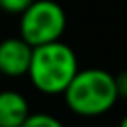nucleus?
I'll list each match as a JSON object with an SVG mask.
<instances>
[{"label": "nucleus", "mask_w": 127, "mask_h": 127, "mask_svg": "<svg viewBox=\"0 0 127 127\" xmlns=\"http://www.w3.org/2000/svg\"><path fill=\"white\" fill-rule=\"evenodd\" d=\"M77 71L79 64L75 52L62 40H56L34 48L28 77L40 93L64 95Z\"/></svg>", "instance_id": "1"}, {"label": "nucleus", "mask_w": 127, "mask_h": 127, "mask_svg": "<svg viewBox=\"0 0 127 127\" xmlns=\"http://www.w3.org/2000/svg\"><path fill=\"white\" fill-rule=\"evenodd\" d=\"M64 99L75 115L99 117L107 113L119 99L115 75L99 67L79 69L64 91Z\"/></svg>", "instance_id": "2"}, {"label": "nucleus", "mask_w": 127, "mask_h": 127, "mask_svg": "<svg viewBox=\"0 0 127 127\" xmlns=\"http://www.w3.org/2000/svg\"><path fill=\"white\" fill-rule=\"evenodd\" d=\"M65 26V12L56 0H34L20 14V36L34 48L62 40Z\"/></svg>", "instance_id": "3"}, {"label": "nucleus", "mask_w": 127, "mask_h": 127, "mask_svg": "<svg viewBox=\"0 0 127 127\" xmlns=\"http://www.w3.org/2000/svg\"><path fill=\"white\" fill-rule=\"evenodd\" d=\"M32 54H34V46L28 44L22 36L2 40L0 42V73L8 77L28 75Z\"/></svg>", "instance_id": "4"}, {"label": "nucleus", "mask_w": 127, "mask_h": 127, "mask_svg": "<svg viewBox=\"0 0 127 127\" xmlns=\"http://www.w3.org/2000/svg\"><path fill=\"white\" fill-rule=\"evenodd\" d=\"M30 117L28 99L16 89L0 91V127H22Z\"/></svg>", "instance_id": "5"}, {"label": "nucleus", "mask_w": 127, "mask_h": 127, "mask_svg": "<svg viewBox=\"0 0 127 127\" xmlns=\"http://www.w3.org/2000/svg\"><path fill=\"white\" fill-rule=\"evenodd\" d=\"M22 127H65V125L50 113H30V117L24 121Z\"/></svg>", "instance_id": "6"}, {"label": "nucleus", "mask_w": 127, "mask_h": 127, "mask_svg": "<svg viewBox=\"0 0 127 127\" xmlns=\"http://www.w3.org/2000/svg\"><path fill=\"white\" fill-rule=\"evenodd\" d=\"M34 0H0V6H2V12H8V14H22L24 10H28L32 6Z\"/></svg>", "instance_id": "7"}, {"label": "nucleus", "mask_w": 127, "mask_h": 127, "mask_svg": "<svg viewBox=\"0 0 127 127\" xmlns=\"http://www.w3.org/2000/svg\"><path fill=\"white\" fill-rule=\"evenodd\" d=\"M115 83H117L119 99H127V69H123L115 75Z\"/></svg>", "instance_id": "8"}, {"label": "nucleus", "mask_w": 127, "mask_h": 127, "mask_svg": "<svg viewBox=\"0 0 127 127\" xmlns=\"http://www.w3.org/2000/svg\"><path fill=\"white\" fill-rule=\"evenodd\" d=\"M119 127H127V115L121 119V123H119Z\"/></svg>", "instance_id": "9"}, {"label": "nucleus", "mask_w": 127, "mask_h": 127, "mask_svg": "<svg viewBox=\"0 0 127 127\" xmlns=\"http://www.w3.org/2000/svg\"><path fill=\"white\" fill-rule=\"evenodd\" d=\"M0 12H2V6H0Z\"/></svg>", "instance_id": "10"}, {"label": "nucleus", "mask_w": 127, "mask_h": 127, "mask_svg": "<svg viewBox=\"0 0 127 127\" xmlns=\"http://www.w3.org/2000/svg\"><path fill=\"white\" fill-rule=\"evenodd\" d=\"M0 75H2V73H0Z\"/></svg>", "instance_id": "11"}]
</instances>
